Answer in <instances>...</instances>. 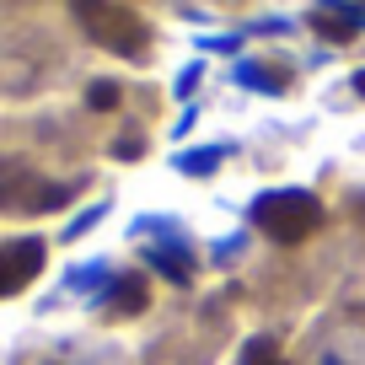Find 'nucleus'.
Returning <instances> with one entry per match:
<instances>
[{
    "mask_svg": "<svg viewBox=\"0 0 365 365\" xmlns=\"http://www.w3.org/2000/svg\"><path fill=\"white\" fill-rule=\"evenodd\" d=\"M258 226L269 231L274 242H301L322 226V205L301 188H285V194H269L258 199Z\"/></svg>",
    "mask_w": 365,
    "mask_h": 365,
    "instance_id": "1",
    "label": "nucleus"
},
{
    "mask_svg": "<svg viewBox=\"0 0 365 365\" xmlns=\"http://www.w3.org/2000/svg\"><path fill=\"white\" fill-rule=\"evenodd\" d=\"M38 269H43V242L22 237V242H0V296L33 285Z\"/></svg>",
    "mask_w": 365,
    "mask_h": 365,
    "instance_id": "4",
    "label": "nucleus"
},
{
    "mask_svg": "<svg viewBox=\"0 0 365 365\" xmlns=\"http://www.w3.org/2000/svg\"><path fill=\"white\" fill-rule=\"evenodd\" d=\"M27 365H118L113 349H86V344H54V349L33 354Z\"/></svg>",
    "mask_w": 365,
    "mask_h": 365,
    "instance_id": "5",
    "label": "nucleus"
},
{
    "mask_svg": "<svg viewBox=\"0 0 365 365\" xmlns=\"http://www.w3.org/2000/svg\"><path fill=\"white\" fill-rule=\"evenodd\" d=\"M242 365H285V360L274 354V344H269V339H252L247 349H242Z\"/></svg>",
    "mask_w": 365,
    "mask_h": 365,
    "instance_id": "6",
    "label": "nucleus"
},
{
    "mask_svg": "<svg viewBox=\"0 0 365 365\" xmlns=\"http://www.w3.org/2000/svg\"><path fill=\"white\" fill-rule=\"evenodd\" d=\"M307 365H365V317H328L312 328Z\"/></svg>",
    "mask_w": 365,
    "mask_h": 365,
    "instance_id": "2",
    "label": "nucleus"
},
{
    "mask_svg": "<svg viewBox=\"0 0 365 365\" xmlns=\"http://www.w3.org/2000/svg\"><path fill=\"white\" fill-rule=\"evenodd\" d=\"M81 16H86L91 38H103V48H113V54H145V27H140V16L129 11V6H113V0H86Z\"/></svg>",
    "mask_w": 365,
    "mask_h": 365,
    "instance_id": "3",
    "label": "nucleus"
}]
</instances>
